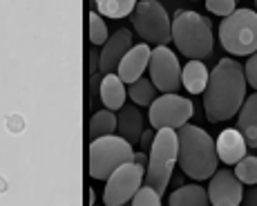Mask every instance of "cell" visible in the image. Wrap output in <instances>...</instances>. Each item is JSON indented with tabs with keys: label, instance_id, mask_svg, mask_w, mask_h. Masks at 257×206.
<instances>
[{
	"label": "cell",
	"instance_id": "1",
	"mask_svg": "<svg viewBox=\"0 0 257 206\" xmlns=\"http://www.w3.org/2000/svg\"><path fill=\"white\" fill-rule=\"evenodd\" d=\"M246 99L244 65L233 58H221L208 74L204 90V112L210 124H219L239 112Z\"/></svg>",
	"mask_w": 257,
	"mask_h": 206
},
{
	"label": "cell",
	"instance_id": "2",
	"mask_svg": "<svg viewBox=\"0 0 257 206\" xmlns=\"http://www.w3.org/2000/svg\"><path fill=\"white\" fill-rule=\"evenodd\" d=\"M177 144H179L177 161H179V168L184 170L186 177L204 181L215 175L219 157L215 150V141L204 128L192 124L181 126L177 130Z\"/></svg>",
	"mask_w": 257,
	"mask_h": 206
},
{
	"label": "cell",
	"instance_id": "3",
	"mask_svg": "<svg viewBox=\"0 0 257 206\" xmlns=\"http://www.w3.org/2000/svg\"><path fill=\"white\" fill-rule=\"evenodd\" d=\"M170 36L175 41L177 50L190 61H204L212 54V27L208 18L192 9H181L170 21Z\"/></svg>",
	"mask_w": 257,
	"mask_h": 206
},
{
	"label": "cell",
	"instance_id": "4",
	"mask_svg": "<svg viewBox=\"0 0 257 206\" xmlns=\"http://www.w3.org/2000/svg\"><path fill=\"white\" fill-rule=\"evenodd\" d=\"M177 130L164 128V130H155V139L152 146L148 150V166H146V186L155 188L159 195H164L166 186L172 179V170L177 164Z\"/></svg>",
	"mask_w": 257,
	"mask_h": 206
},
{
	"label": "cell",
	"instance_id": "5",
	"mask_svg": "<svg viewBox=\"0 0 257 206\" xmlns=\"http://www.w3.org/2000/svg\"><path fill=\"white\" fill-rule=\"evenodd\" d=\"M219 41L233 56H250L257 52V14L253 9H235L219 25Z\"/></svg>",
	"mask_w": 257,
	"mask_h": 206
},
{
	"label": "cell",
	"instance_id": "6",
	"mask_svg": "<svg viewBox=\"0 0 257 206\" xmlns=\"http://www.w3.org/2000/svg\"><path fill=\"white\" fill-rule=\"evenodd\" d=\"M135 159V150L125 139L118 135L101 137L90 141V177L107 179L123 164H130Z\"/></svg>",
	"mask_w": 257,
	"mask_h": 206
},
{
	"label": "cell",
	"instance_id": "7",
	"mask_svg": "<svg viewBox=\"0 0 257 206\" xmlns=\"http://www.w3.org/2000/svg\"><path fill=\"white\" fill-rule=\"evenodd\" d=\"M132 16V27L139 34L143 43H152L157 47H166L172 41L170 36V16L166 7L157 0H141L135 5Z\"/></svg>",
	"mask_w": 257,
	"mask_h": 206
},
{
	"label": "cell",
	"instance_id": "8",
	"mask_svg": "<svg viewBox=\"0 0 257 206\" xmlns=\"http://www.w3.org/2000/svg\"><path fill=\"white\" fill-rule=\"evenodd\" d=\"M146 168L137 166L135 161L118 166L114 173L105 179V190H103V204L105 206H130V199L143 186Z\"/></svg>",
	"mask_w": 257,
	"mask_h": 206
},
{
	"label": "cell",
	"instance_id": "9",
	"mask_svg": "<svg viewBox=\"0 0 257 206\" xmlns=\"http://www.w3.org/2000/svg\"><path fill=\"white\" fill-rule=\"evenodd\" d=\"M195 108L192 101L179 94H159L150 106V126L152 130H179L181 126L188 124V119L192 117Z\"/></svg>",
	"mask_w": 257,
	"mask_h": 206
},
{
	"label": "cell",
	"instance_id": "10",
	"mask_svg": "<svg viewBox=\"0 0 257 206\" xmlns=\"http://www.w3.org/2000/svg\"><path fill=\"white\" fill-rule=\"evenodd\" d=\"M150 81L161 94H177L181 87V65L177 61V54L170 47H155L150 52Z\"/></svg>",
	"mask_w": 257,
	"mask_h": 206
},
{
	"label": "cell",
	"instance_id": "11",
	"mask_svg": "<svg viewBox=\"0 0 257 206\" xmlns=\"http://www.w3.org/2000/svg\"><path fill=\"white\" fill-rule=\"evenodd\" d=\"M208 199L212 206H239L241 204V181L235 177V173L230 168L215 170V175L210 177V184L206 188Z\"/></svg>",
	"mask_w": 257,
	"mask_h": 206
},
{
	"label": "cell",
	"instance_id": "12",
	"mask_svg": "<svg viewBox=\"0 0 257 206\" xmlns=\"http://www.w3.org/2000/svg\"><path fill=\"white\" fill-rule=\"evenodd\" d=\"M132 50V32L130 29H116L110 38L105 41V45L98 52V72L103 76L114 74L116 65L121 63V58Z\"/></svg>",
	"mask_w": 257,
	"mask_h": 206
},
{
	"label": "cell",
	"instance_id": "13",
	"mask_svg": "<svg viewBox=\"0 0 257 206\" xmlns=\"http://www.w3.org/2000/svg\"><path fill=\"white\" fill-rule=\"evenodd\" d=\"M150 52L152 50L146 45V43H139V45H132V50L121 58V63L116 65L114 74L123 81V85H125V83L139 81V78L143 76L148 63H150Z\"/></svg>",
	"mask_w": 257,
	"mask_h": 206
},
{
	"label": "cell",
	"instance_id": "14",
	"mask_svg": "<svg viewBox=\"0 0 257 206\" xmlns=\"http://www.w3.org/2000/svg\"><path fill=\"white\" fill-rule=\"evenodd\" d=\"M215 150H217L219 161L233 166V164H237V161H241L246 157L248 146H246V141H244V137H241L239 130L228 128V130L219 132V137H217V141H215Z\"/></svg>",
	"mask_w": 257,
	"mask_h": 206
},
{
	"label": "cell",
	"instance_id": "15",
	"mask_svg": "<svg viewBox=\"0 0 257 206\" xmlns=\"http://www.w3.org/2000/svg\"><path fill=\"white\" fill-rule=\"evenodd\" d=\"M143 128V115L135 103H125L116 115V132L121 139H125L130 146H137L141 139Z\"/></svg>",
	"mask_w": 257,
	"mask_h": 206
},
{
	"label": "cell",
	"instance_id": "16",
	"mask_svg": "<svg viewBox=\"0 0 257 206\" xmlns=\"http://www.w3.org/2000/svg\"><path fill=\"white\" fill-rule=\"evenodd\" d=\"M237 130L241 132L246 146L257 150V92L241 103L237 112Z\"/></svg>",
	"mask_w": 257,
	"mask_h": 206
},
{
	"label": "cell",
	"instance_id": "17",
	"mask_svg": "<svg viewBox=\"0 0 257 206\" xmlns=\"http://www.w3.org/2000/svg\"><path fill=\"white\" fill-rule=\"evenodd\" d=\"M125 96H127V90H125L123 81L116 74H105L101 78V85H98V99L103 101L105 110L118 112L123 106H125Z\"/></svg>",
	"mask_w": 257,
	"mask_h": 206
},
{
	"label": "cell",
	"instance_id": "18",
	"mask_svg": "<svg viewBox=\"0 0 257 206\" xmlns=\"http://www.w3.org/2000/svg\"><path fill=\"white\" fill-rule=\"evenodd\" d=\"M170 206H210L208 193L199 184H186L181 188H175L168 199Z\"/></svg>",
	"mask_w": 257,
	"mask_h": 206
},
{
	"label": "cell",
	"instance_id": "19",
	"mask_svg": "<svg viewBox=\"0 0 257 206\" xmlns=\"http://www.w3.org/2000/svg\"><path fill=\"white\" fill-rule=\"evenodd\" d=\"M208 74L206 65L201 61H190L181 70V85L186 87L190 94H204L206 83H208Z\"/></svg>",
	"mask_w": 257,
	"mask_h": 206
},
{
	"label": "cell",
	"instance_id": "20",
	"mask_svg": "<svg viewBox=\"0 0 257 206\" xmlns=\"http://www.w3.org/2000/svg\"><path fill=\"white\" fill-rule=\"evenodd\" d=\"M116 132V115L110 110H98L90 119V139H101Z\"/></svg>",
	"mask_w": 257,
	"mask_h": 206
},
{
	"label": "cell",
	"instance_id": "21",
	"mask_svg": "<svg viewBox=\"0 0 257 206\" xmlns=\"http://www.w3.org/2000/svg\"><path fill=\"white\" fill-rule=\"evenodd\" d=\"M127 96L132 99L137 108H150L152 101L157 99V87L152 85L150 78H139V81L130 83V87H127Z\"/></svg>",
	"mask_w": 257,
	"mask_h": 206
},
{
	"label": "cell",
	"instance_id": "22",
	"mask_svg": "<svg viewBox=\"0 0 257 206\" xmlns=\"http://www.w3.org/2000/svg\"><path fill=\"white\" fill-rule=\"evenodd\" d=\"M135 0H98L96 3V14L107 18H123L130 16L135 12Z\"/></svg>",
	"mask_w": 257,
	"mask_h": 206
},
{
	"label": "cell",
	"instance_id": "23",
	"mask_svg": "<svg viewBox=\"0 0 257 206\" xmlns=\"http://www.w3.org/2000/svg\"><path fill=\"white\" fill-rule=\"evenodd\" d=\"M235 177L241 181V184H257V157L246 155L241 161L235 164Z\"/></svg>",
	"mask_w": 257,
	"mask_h": 206
},
{
	"label": "cell",
	"instance_id": "24",
	"mask_svg": "<svg viewBox=\"0 0 257 206\" xmlns=\"http://www.w3.org/2000/svg\"><path fill=\"white\" fill-rule=\"evenodd\" d=\"M110 38L107 25L96 12H90V43L92 45H105V41Z\"/></svg>",
	"mask_w": 257,
	"mask_h": 206
},
{
	"label": "cell",
	"instance_id": "25",
	"mask_svg": "<svg viewBox=\"0 0 257 206\" xmlns=\"http://www.w3.org/2000/svg\"><path fill=\"white\" fill-rule=\"evenodd\" d=\"M130 206H161V195L155 188L143 184L135 193V197L130 199Z\"/></svg>",
	"mask_w": 257,
	"mask_h": 206
},
{
	"label": "cell",
	"instance_id": "26",
	"mask_svg": "<svg viewBox=\"0 0 257 206\" xmlns=\"http://www.w3.org/2000/svg\"><path fill=\"white\" fill-rule=\"evenodd\" d=\"M206 9H208L210 14L228 18L237 9V5H235V0H206Z\"/></svg>",
	"mask_w": 257,
	"mask_h": 206
},
{
	"label": "cell",
	"instance_id": "27",
	"mask_svg": "<svg viewBox=\"0 0 257 206\" xmlns=\"http://www.w3.org/2000/svg\"><path fill=\"white\" fill-rule=\"evenodd\" d=\"M244 76H246V83L257 90V52L248 56V63L244 65Z\"/></svg>",
	"mask_w": 257,
	"mask_h": 206
},
{
	"label": "cell",
	"instance_id": "28",
	"mask_svg": "<svg viewBox=\"0 0 257 206\" xmlns=\"http://www.w3.org/2000/svg\"><path fill=\"white\" fill-rule=\"evenodd\" d=\"M98 85H101V76H98V74H92V76H90V96H92V99H90V106H92V108L96 106V101H98Z\"/></svg>",
	"mask_w": 257,
	"mask_h": 206
},
{
	"label": "cell",
	"instance_id": "29",
	"mask_svg": "<svg viewBox=\"0 0 257 206\" xmlns=\"http://www.w3.org/2000/svg\"><path fill=\"white\" fill-rule=\"evenodd\" d=\"M239 206H257V184L241 195V204Z\"/></svg>",
	"mask_w": 257,
	"mask_h": 206
},
{
	"label": "cell",
	"instance_id": "30",
	"mask_svg": "<svg viewBox=\"0 0 257 206\" xmlns=\"http://www.w3.org/2000/svg\"><path fill=\"white\" fill-rule=\"evenodd\" d=\"M152 139H155V130H143V132H141V139H139L141 148H143V150H150Z\"/></svg>",
	"mask_w": 257,
	"mask_h": 206
},
{
	"label": "cell",
	"instance_id": "31",
	"mask_svg": "<svg viewBox=\"0 0 257 206\" xmlns=\"http://www.w3.org/2000/svg\"><path fill=\"white\" fill-rule=\"evenodd\" d=\"M87 67H90V76L98 74V52H96V47L90 50V63H87Z\"/></svg>",
	"mask_w": 257,
	"mask_h": 206
},
{
	"label": "cell",
	"instance_id": "32",
	"mask_svg": "<svg viewBox=\"0 0 257 206\" xmlns=\"http://www.w3.org/2000/svg\"><path fill=\"white\" fill-rule=\"evenodd\" d=\"M132 161H135L137 166H143V168H146V166H148V155L146 153H135V159H132Z\"/></svg>",
	"mask_w": 257,
	"mask_h": 206
},
{
	"label": "cell",
	"instance_id": "33",
	"mask_svg": "<svg viewBox=\"0 0 257 206\" xmlns=\"http://www.w3.org/2000/svg\"><path fill=\"white\" fill-rule=\"evenodd\" d=\"M94 199H96V193L90 188V206H94Z\"/></svg>",
	"mask_w": 257,
	"mask_h": 206
},
{
	"label": "cell",
	"instance_id": "34",
	"mask_svg": "<svg viewBox=\"0 0 257 206\" xmlns=\"http://www.w3.org/2000/svg\"><path fill=\"white\" fill-rule=\"evenodd\" d=\"M253 12H255V14H257V0H255V9H253Z\"/></svg>",
	"mask_w": 257,
	"mask_h": 206
},
{
	"label": "cell",
	"instance_id": "35",
	"mask_svg": "<svg viewBox=\"0 0 257 206\" xmlns=\"http://www.w3.org/2000/svg\"><path fill=\"white\" fill-rule=\"evenodd\" d=\"M0 190H3V181H0Z\"/></svg>",
	"mask_w": 257,
	"mask_h": 206
}]
</instances>
